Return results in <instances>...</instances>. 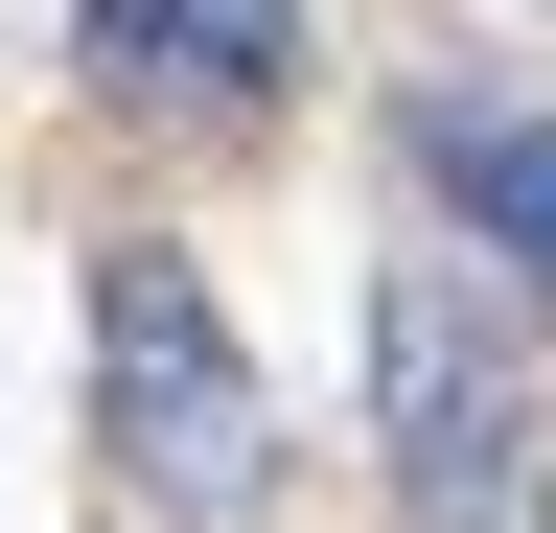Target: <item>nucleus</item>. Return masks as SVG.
Segmentation results:
<instances>
[{
    "instance_id": "obj_1",
    "label": "nucleus",
    "mask_w": 556,
    "mask_h": 533,
    "mask_svg": "<svg viewBox=\"0 0 556 533\" xmlns=\"http://www.w3.org/2000/svg\"><path fill=\"white\" fill-rule=\"evenodd\" d=\"M93 441H116V487L163 510V533H255L278 510V394H255L232 302H208L163 232L93 255Z\"/></svg>"
},
{
    "instance_id": "obj_2",
    "label": "nucleus",
    "mask_w": 556,
    "mask_h": 533,
    "mask_svg": "<svg viewBox=\"0 0 556 533\" xmlns=\"http://www.w3.org/2000/svg\"><path fill=\"white\" fill-rule=\"evenodd\" d=\"M371 441H394V533H510L556 510L533 487V394H510V302L464 279V255H394L371 279Z\"/></svg>"
},
{
    "instance_id": "obj_3",
    "label": "nucleus",
    "mask_w": 556,
    "mask_h": 533,
    "mask_svg": "<svg viewBox=\"0 0 556 533\" xmlns=\"http://www.w3.org/2000/svg\"><path fill=\"white\" fill-rule=\"evenodd\" d=\"M70 71L93 93H278L302 0H70Z\"/></svg>"
},
{
    "instance_id": "obj_4",
    "label": "nucleus",
    "mask_w": 556,
    "mask_h": 533,
    "mask_svg": "<svg viewBox=\"0 0 556 533\" xmlns=\"http://www.w3.org/2000/svg\"><path fill=\"white\" fill-rule=\"evenodd\" d=\"M417 186H441L510 279L556 255V116H510V93H417Z\"/></svg>"
},
{
    "instance_id": "obj_5",
    "label": "nucleus",
    "mask_w": 556,
    "mask_h": 533,
    "mask_svg": "<svg viewBox=\"0 0 556 533\" xmlns=\"http://www.w3.org/2000/svg\"><path fill=\"white\" fill-rule=\"evenodd\" d=\"M533 533H556V510H533Z\"/></svg>"
}]
</instances>
